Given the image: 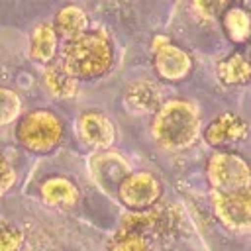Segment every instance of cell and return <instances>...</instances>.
Masks as SVG:
<instances>
[{
    "mask_svg": "<svg viewBox=\"0 0 251 251\" xmlns=\"http://www.w3.org/2000/svg\"><path fill=\"white\" fill-rule=\"evenodd\" d=\"M126 100L133 110H151L157 102V92L149 82H133L127 92H126Z\"/></svg>",
    "mask_w": 251,
    "mask_h": 251,
    "instance_id": "cell-16",
    "label": "cell"
},
{
    "mask_svg": "<svg viewBox=\"0 0 251 251\" xmlns=\"http://www.w3.org/2000/svg\"><path fill=\"white\" fill-rule=\"evenodd\" d=\"M249 135V124L233 112H224L216 116L204 129V139L214 147H224L231 143H241Z\"/></svg>",
    "mask_w": 251,
    "mask_h": 251,
    "instance_id": "cell-8",
    "label": "cell"
},
{
    "mask_svg": "<svg viewBox=\"0 0 251 251\" xmlns=\"http://www.w3.org/2000/svg\"><path fill=\"white\" fill-rule=\"evenodd\" d=\"M208 180L218 194H237L251 188V165L237 153L218 151L210 157Z\"/></svg>",
    "mask_w": 251,
    "mask_h": 251,
    "instance_id": "cell-3",
    "label": "cell"
},
{
    "mask_svg": "<svg viewBox=\"0 0 251 251\" xmlns=\"http://www.w3.org/2000/svg\"><path fill=\"white\" fill-rule=\"evenodd\" d=\"M63 65L76 80H92L106 75L114 63L112 41L102 31H84L63 47Z\"/></svg>",
    "mask_w": 251,
    "mask_h": 251,
    "instance_id": "cell-1",
    "label": "cell"
},
{
    "mask_svg": "<svg viewBox=\"0 0 251 251\" xmlns=\"http://www.w3.org/2000/svg\"><path fill=\"white\" fill-rule=\"evenodd\" d=\"M76 129H78L80 139L86 145L96 147V149H106L116 139L114 124L110 122L108 116H104L102 112H96V110L80 114V118L76 122Z\"/></svg>",
    "mask_w": 251,
    "mask_h": 251,
    "instance_id": "cell-9",
    "label": "cell"
},
{
    "mask_svg": "<svg viewBox=\"0 0 251 251\" xmlns=\"http://www.w3.org/2000/svg\"><path fill=\"white\" fill-rule=\"evenodd\" d=\"M200 133L198 108L188 100H167L153 116V137L165 149H184Z\"/></svg>",
    "mask_w": 251,
    "mask_h": 251,
    "instance_id": "cell-2",
    "label": "cell"
},
{
    "mask_svg": "<svg viewBox=\"0 0 251 251\" xmlns=\"http://www.w3.org/2000/svg\"><path fill=\"white\" fill-rule=\"evenodd\" d=\"M222 25L229 41L247 43L251 41V14L241 6H231L224 12Z\"/></svg>",
    "mask_w": 251,
    "mask_h": 251,
    "instance_id": "cell-14",
    "label": "cell"
},
{
    "mask_svg": "<svg viewBox=\"0 0 251 251\" xmlns=\"http://www.w3.org/2000/svg\"><path fill=\"white\" fill-rule=\"evenodd\" d=\"M16 137L22 147L33 153H47L59 145L63 137V124L49 110H31L20 120Z\"/></svg>",
    "mask_w": 251,
    "mask_h": 251,
    "instance_id": "cell-4",
    "label": "cell"
},
{
    "mask_svg": "<svg viewBox=\"0 0 251 251\" xmlns=\"http://www.w3.org/2000/svg\"><path fill=\"white\" fill-rule=\"evenodd\" d=\"M57 53V33L51 24H39L29 37V55L37 63H51Z\"/></svg>",
    "mask_w": 251,
    "mask_h": 251,
    "instance_id": "cell-13",
    "label": "cell"
},
{
    "mask_svg": "<svg viewBox=\"0 0 251 251\" xmlns=\"http://www.w3.org/2000/svg\"><path fill=\"white\" fill-rule=\"evenodd\" d=\"M41 198L45 204L53 206V208H73L78 198H80V192L76 188V184L65 176H51L47 178L41 188Z\"/></svg>",
    "mask_w": 251,
    "mask_h": 251,
    "instance_id": "cell-10",
    "label": "cell"
},
{
    "mask_svg": "<svg viewBox=\"0 0 251 251\" xmlns=\"http://www.w3.org/2000/svg\"><path fill=\"white\" fill-rule=\"evenodd\" d=\"M88 27V18L84 14L82 8L75 6V4H69L65 8H61L55 16V24H53V29L57 35H63L67 41L69 39H75L78 35H82Z\"/></svg>",
    "mask_w": 251,
    "mask_h": 251,
    "instance_id": "cell-12",
    "label": "cell"
},
{
    "mask_svg": "<svg viewBox=\"0 0 251 251\" xmlns=\"http://www.w3.org/2000/svg\"><path fill=\"white\" fill-rule=\"evenodd\" d=\"M20 114V98L14 90L0 86V126L10 124Z\"/></svg>",
    "mask_w": 251,
    "mask_h": 251,
    "instance_id": "cell-18",
    "label": "cell"
},
{
    "mask_svg": "<svg viewBox=\"0 0 251 251\" xmlns=\"http://www.w3.org/2000/svg\"><path fill=\"white\" fill-rule=\"evenodd\" d=\"M108 251H153V247H151V241L143 233L126 229L124 233H118L112 239Z\"/></svg>",
    "mask_w": 251,
    "mask_h": 251,
    "instance_id": "cell-17",
    "label": "cell"
},
{
    "mask_svg": "<svg viewBox=\"0 0 251 251\" xmlns=\"http://www.w3.org/2000/svg\"><path fill=\"white\" fill-rule=\"evenodd\" d=\"M14 180H16V173H14L12 165L6 161V157L0 153V196H2L8 188H12Z\"/></svg>",
    "mask_w": 251,
    "mask_h": 251,
    "instance_id": "cell-20",
    "label": "cell"
},
{
    "mask_svg": "<svg viewBox=\"0 0 251 251\" xmlns=\"http://www.w3.org/2000/svg\"><path fill=\"white\" fill-rule=\"evenodd\" d=\"M43 80L55 98H73L78 88V80L69 73L63 61H51L43 73Z\"/></svg>",
    "mask_w": 251,
    "mask_h": 251,
    "instance_id": "cell-11",
    "label": "cell"
},
{
    "mask_svg": "<svg viewBox=\"0 0 251 251\" xmlns=\"http://www.w3.org/2000/svg\"><path fill=\"white\" fill-rule=\"evenodd\" d=\"M214 212L218 220L231 231H251V188L237 194L214 192Z\"/></svg>",
    "mask_w": 251,
    "mask_h": 251,
    "instance_id": "cell-7",
    "label": "cell"
},
{
    "mask_svg": "<svg viewBox=\"0 0 251 251\" xmlns=\"http://www.w3.org/2000/svg\"><path fill=\"white\" fill-rule=\"evenodd\" d=\"M218 78L226 84H243L251 78V59L241 53H231L218 63Z\"/></svg>",
    "mask_w": 251,
    "mask_h": 251,
    "instance_id": "cell-15",
    "label": "cell"
},
{
    "mask_svg": "<svg viewBox=\"0 0 251 251\" xmlns=\"http://www.w3.org/2000/svg\"><path fill=\"white\" fill-rule=\"evenodd\" d=\"M163 194V184L151 173H131L118 184L120 200L131 210L151 208Z\"/></svg>",
    "mask_w": 251,
    "mask_h": 251,
    "instance_id": "cell-6",
    "label": "cell"
},
{
    "mask_svg": "<svg viewBox=\"0 0 251 251\" xmlns=\"http://www.w3.org/2000/svg\"><path fill=\"white\" fill-rule=\"evenodd\" d=\"M153 67L163 80L178 82L192 71V57L175 45L169 37L157 35L153 39Z\"/></svg>",
    "mask_w": 251,
    "mask_h": 251,
    "instance_id": "cell-5",
    "label": "cell"
},
{
    "mask_svg": "<svg viewBox=\"0 0 251 251\" xmlns=\"http://www.w3.org/2000/svg\"><path fill=\"white\" fill-rule=\"evenodd\" d=\"M24 245V233L8 224V222H0V251H20Z\"/></svg>",
    "mask_w": 251,
    "mask_h": 251,
    "instance_id": "cell-19",
    "label": "cell"
}]
</instances>
